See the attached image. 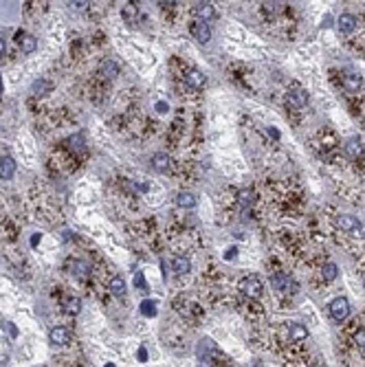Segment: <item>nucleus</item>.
Returning a JSON list of instances; mask_svg holds the SVG:
<instances>
[{"label": "nucleus", "instance_id": "26", "mask_svg": "<svg viewBox=\"0 0 365 367\" xmlns=\"http://www.w3.org/2000/svg\"><path fill=\"white\" fill-rule=\"evenodd\" d=\"M354 343L359 346V350L365 352V328H359L356 330V334H354Z\"/></svg>", "mask_w": 365, "mask_h": 367}, {"label": "nucleus", "instance_id": "11", "mask_svg": "<svg viewBox=\"0 0 365 367\" xmlns=\"http://www.w3.org/2000/svg\"><path fill=\"white\" fill-rule=\"evenodd\" d=\"M196 13H198V20H200V22H209V20H214V18L218 16L211 3H200L198 7H196Z\"/></svg>", "mask_w": 365, "mask_h": 367}, {"label": "nucleus", "instance_id": "5", "mask_svg": "<svg viewBox=\"0 0 365 367\" xmlns=\"http://www.w3.org/2000/svg\"><path fill=\"white\" fill-rule=\"evenodd\" d=\"M49 339H51V343H53V346L64 348V346H69V343H71V330L64 328V326H55L53 330H51Z\"/></svg>", "mask_w": 365, "mask_h": 367}, {"label": "nucleus", "instance_id": "19", "mask_svg": "<svg viewBox=\"0 0 365 367\" xmlns=\"http://www.w3.org/2000/svg\"><path fill=\"white\" fill-rule=\"evenodd\" d=\"M306 101H308V95L304 90H295V93H288V106L293 108H304Z\"/></svg>", "mask_w": 365, "mask_h": 367}, {"label": "nucleus", "instance_id": "4", "mask_svg": "<svg viewBox=\"0 0 365 367\" xmlns=\"http://www.w3.org/2000/svg\"><path fill=\"white\" fill-rule=\"evenodd\" d=\"M189 33H192V38L200 44H207L211 40V27L207 22H200V20H194L192 25H189Z\"/></svg>", "mask_w": 365, "mask_h": 367}, {"label": "nucleus", "instance_id": "15", "mask_svg": "<svg viewBox=\"0 0 365 367\" xmlns=\"http://www.w3.org/2000/svg\"><path fill=\"white\" fill-rule=\"evenodd\" d=\"M108 290H110L112 297H123L126 295V282H123V277H112V280L108 282Z\"/></svg>", "mask_w": 365, "mask_h": 367}, {"label": "nucleus", "instance_id": "27", "mask_svg": "<svg viewBox=\"0 0 365 367\" xmlns=\"http://www.w3.org/2000/svg\"><path fill=\"white\" fill-rule=\"evenodd\" d=\"M141 312H143V314H150V317H154V314H156L154 302H143V304H141Z\"/></svg>", "mask_w": 365, "mask_h": 367}, {"label": "nucleus", "instance_id": "20", "mask_svg": "<svg viewBox=\"0 0 365 367\" xmlns=\"http://www.w3.org/2000/svg\"><path fill=\"white\" fill-rule=\"evenodd\" d=\"M288 336H290L293 341H302V339H306V336H308V330H306L302 324H290Z\"/></svg>", "mask_w": 365, "mask_h": 367}, {"label": "nucleus", "instance_id": "7", "mask_svg": "<svg viewBox=\"0 0 365 367\" xmlns=\"http://www.w3.org/2000/svg\"><path fill=\"white\" fill-rule=\"evenodd\" d=\"M29 93H31L33 99H42V97H47V95L53 93V82H51V79H38V82H33Z\"/></svg>", "mask_w": 365, "mask_h": 367}, {"label": "nucleus", "instance_id": "29", "mask_svg": "<svg viewBox=\"0 0 365 367\" xmlns=\"http://www.w3.org/2000/svg\"><path fill=\"white\" fill-rule=\"evenodd\" d=\"M5 55H7V40H5V38H0V64H3Z\"/></svg>", "mask_w": 365, "mask_h": 367}, {"label": "nucleus", "instance_id": "23", "mask_svg": "<svg viewBox=\"0 0 365 367\" xmlns=\"http://www.w3.org/2000/svg\"><path fill=\"white\" fill-rule=\"evenodd\" d=\"M321 275H324V280L326 282H334L337 280V275H339V270H337V264H326L324 268H321Z\"/></svg>", "mask_w": 365, "mask_h": 367}, {"label": "nucleus", "instance_id": "6", "mask_svg": "<svg viewBox=\"0 0 365 367\" xmlns=\"http://www.w3.org/2000/svg\"><path fill=\"white\" fill-rule=\"evenodd\" d=\"M99 75L101 79H117L119 77V64L110 57H106V60L99 62Z\"/></svg>", "mask_w": 365, "mask_h": 367}, {"label": "nucleus", "instance_id": "34", "mask_svg": "<svg viewBox=\"0 0 365 367\" xmlns=\"http://www.w3.org/2000/svg\"><path fill=\"white\" fill-rule=\"evenodd\" d=\"M106 367H115V365H110V363H108V365H106Z\"/></svg>", "mask_w": 365, "mask_h": 367}, {"label": "nucleus", "instance_id": "16", "mask_svg": "<svg viewBox=\"0 0 365 367\" xmlns=\"http://www.w3.org/2000/svg\"><path fill=\"white\" fill-rule=\"evenodd\" d=\"M172 270L176 275H187L189 270H192V262H189L187 258H174L172 260Z\"/></svg>", "mask_w": 365, "mask_h": 367}, {"label": "nucleus", "instance_id": "12", "mask_svg": "<svg viewBox=\"0 0 365 367\" xmlns=\"http://www.w3.org/2000/svg\"><path fill=\"white\" fill-rule=\"evenodd\" d=\"M62 310L71 314V317H75V314H79V310H82V302H79L77 297H64L62 299Z\"/></svg>", "mask_w": 365, "mask_h": 367}, {"label": "nucleus", "instance_id": "1", "mask_svg": "<svg viewBox=\"0 0 365 367\" xmlns=\"http://www.w3.org/2000/svg\"><path fill=\"white\" fill-rule=\"evenodd\" d=\"M339 226L354 238H365V224L354 216H339Z\"/></svg>", "mask_w": 365, "mask_h": 367}, {"label": "nucleus", "instance_id": "13", "mask_svg": "<svg viewBox=\"0 0 365 367\" xmlns=\"http://www.w3.org/2000/svg\"><path fill=\"white\" fill-rule=\"evenodd\" d=\"M337 27H339V31L341 33H352L354 29H356V18L352 16V13H343V16L339 18V22H337Z\"/></svg>", "mask_w": 365, "mask_h": 367}, {"label": "nucleus", "instance_id": "24", "mask_svg": "<svg viewBox=\"0 0 365 367\" xmlns=\"http://www.w3.org/2000/svg\"><path fill=\"white\" fill-rule=\"evenodd\" d=\"M238 204L242 209L251 207V204H253V192H251V189H242V192L238 194Z\"/></svg>", "mask_w": 365, "mask_h": 367}, {"label": "nucleus", "instance_id": "14", "mask_svg": "<svg viewBox=\"0 0 365 367\" xmlns=\"http://www.w3.org/2000/svg\"><path fill=\"white\" fill-rule=\"evenodd\" d=\"M185 84L189 88H194V90H198V88L205 86V75H202L200 71H189L185 75Z\"/></svg>", "mask_w": 365, "mask_h": 367}, {"label": "nucleus", "instance_id": "9", "mask_svg": "<svg viewBox=\"0 0 365 367\" xmlns=\"http://www.w3.org/2000/svg\"><path fill=\"white\" fill-rule=\"evenodd\" d=\"M16 174V160L11 156H0V180H11Z\"/></svg>", "mask_w": 365, "mask_h": 367}, {"label": "nucleus", "instance_id": "31", "mask_svg": "<svg viewBox=\"0 0 365 367\" xmlns=\"http://www.w3.org/2000/svg\"><path fill=\"white\" fill-rule=\"evenodd\" d=\"M139 361H148V352H145V348L139 350Z\"/></svg>", "mask_w": 365, "mask_h": 367}, {"label": "nucleus", "instance_id": "3", "mask_svg": "<svg viewBox=\"0 0 365 367\" xmlns=\"http://www.w3.org/2000/svg\"><path fill=\"white\" fill-rule=\"evenodd\" d=\"M328 308H330V317L334 321H346L350 317V304L346 297H334Z\"/></svg>", "mask_w": 365, "mask_h": 367}, {"label": "nucleus", "instance_id": "17", "mask_svg": "<svg viewBox=\"0 0 365 367\" xmlns=\"http://www.w3.org/2000/svg\"><path fill=\"white\" fill-rule=\"evenodd\" d=\"M152 167H154L156 172H167L170 170V156L163 154V152L154 154V156H152Z\"/></svg>", "mask_w": 365, "mask_h": 367}, {"label": "nucleus", "instance_id": "30", "mask_svg": "<svg viewBox=\"0 0 365 367\" xmlns=\"http://www.w3.org/2000/svg\"><path fill=\"white\" fill-rule=\"evenodd\" d=\"M211 365H214V361H211V356H200L198 367H211Z\"/></svg>", "mask_w": 365, "mask_h": 367}, {"label": "nucleus", "instance_id": "10", "mask_svg": "<svg viewBox=\"0 0 365 367\" xmlns=\"http://www.w3.org/2000/svg\"><path fill=\"white\" fill-rule=\"evenodd\" d=\"M363 86V79L361 75H356V73H348L346 77H343V88H346L348 93H359Z\"/></svg>", "mask_w": 365, "mask_h": 367}, {"label": "nucleus", "instance_id": "8", "mask_svg": "<svg viewBox=\"0 0 365 367\" xmlns=\"http://www.w3.org/2000/svg\"><path fill=\"white\" fill-rule=\"evenodd\" d=\"M16 42H18V47H20V51H22L25 55L33 53V51L38 49V40H35L33 35H29V33H22V31L16 33Z\"/></svg>", "mask_w": 365, "mask_h": 367}, {"label": "nucleus", "instance_id": "21", "mask_svg": "<svg viewBox=\"0 0 365 367\" xmlns=\"http://www.w3.org/2000/svg\"><path fill=\"white\" fill-rule=\"evenodd\" d=\"M288 275H284V273H275L273 277H271V286L275 290H286L288 288Z\"/></svg>", "mask_w": 365, "mask_h": 367}, {"label": "nucleus", "instance_id": "18", "mask_svg": "<svg viewBox=\"0 0 365 367\" xmlns=\"http://www.w3.org/2000/svg\"><path fill=\"white\" fill-rule=\"evenodd\" d=\"M196 202H198V200H196V196L189 194V192H180L176 196V204H178V207H182V209H194Z\"/></svg>", "mask_w": 365, "mask_h": 367}, {"label": "nucleus", "instance_id": "28", "mask_svg": "<svg viewBox=\"0 0 365 367\" xmlns=\"http://www.w3.org/2000/svg\"><path fill=\"white\" fill-rule=\"evenodd\" d=\"M90 7V3H84V0H79V3H71V9L75 11H86Z\"/></svg>", "mask_w": 365, "mask_h": 367}, {"label": "nucleus", "instance_id": "32", "mask_svg": "<svg viewBox=\"0 0 365 367\" xmlns=\"http://www.w3.org/2000/svg\"><path fill=\"white\" fill-rule=\"evenodd\" d=\"M136 286H139V288H145V286H143V277H141V275H136Z\"/></svg>", "mask_w": 365, "mask_h": 367}, {"label": "nucleus", "instance_id": "2", "mask_svg": "<svg viewBox=\"0 0 365 367\" xmlns=\"http://www.w3.org/2000/svg\"><path fill=\"white\" fill-rule=\"evenodd\" d=\"M240 290H242L249 299H260L262 292H264V286H262L260 277L249 275V277H244V280L240 282Z\"/></svg>", "mask_w": 365, "mask_h": 367}, {"label": "nucleus", "instance_id": "25", "mask_svg": "<svg viewBox=\"0 0 365 367\" xmlns=\"http://www.w3.org/2000/svg\"><path fill=\"white\" fill-rule=\"evenodd\" d=\"M346 152H348L352 158H359L361 154H363V148H361V143L356 141V139H352V141H348V145H346Z\"/></svg>", "mask_w": 365, "mask_h": 367}, {"label": "nucleus", "instance_id": "22", "mask_svg": "<svg viewBox=\"0 0 365 367\" xmlns=\"http://www.w3.org/2000/svg\"><path fill=\"white\" fill-rule=\"evenodd\" d=\"M121 16L126 22H134L136 16H139V9H136V5L134 3H128V5H123V9H121Z\"/></svg>", "mask_w": 365, "mask_h": 367}, {"label": "nucleus", "instance_id": "33", "mask_svg": "<svg viewBox=\"0 0 365 367\" xmlns=\"http://www.w3.org/2000/svg\"><path fill=\"white\" fill-rule=\"evenodd\" d=\"M158 108V112H167V104H156Z\"/></svg>", "mask_w": 365, "mask_h": 367}]
</instances>
